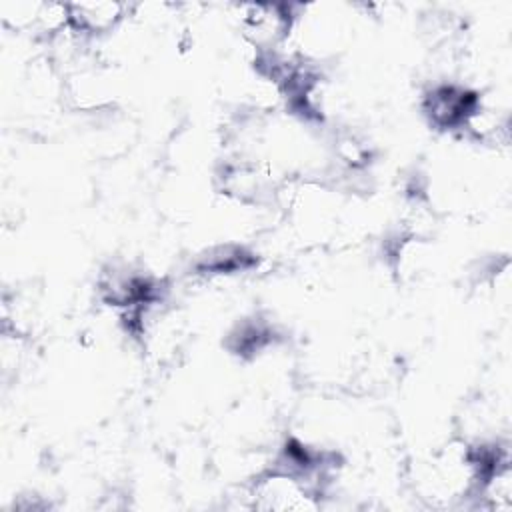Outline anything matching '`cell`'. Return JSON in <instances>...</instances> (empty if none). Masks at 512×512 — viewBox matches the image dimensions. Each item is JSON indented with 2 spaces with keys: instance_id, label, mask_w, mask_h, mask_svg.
I'll use <instances>...</instances> for the list:
<instances>
[{
  "instance_id": "obj_1",
  "label": "cell",
  "mask_w": 512,
  "mask_h": 512,
  "mask_svg": "<svg viewBox=\"0 0 512 512\" xmlns=\"http://www.w3.org/2000/svg\"><path fill=\"white\" fill-rule=\"evenodd\" d=\"M254 506L274 510L314 508L310 486L296 474L280 470L260 478L252 488Z\"/></svg>"
},
{
  "instance_id": "obj_2",
  "label": "cell",
  "mask_w": 512,
  "mask_h": 512,
  "mask_svg": "<svg viewBox=\"0 0 512 512\" xmlns=\"http://www.w3.org/2000/svg\"><path fill=\"white\" fill-rule=\"evenodd\" d=\"M128 6L120 2H78L68 4V26L84 34L114 30L126 16Z\"/></svg>"
}]
</instances>
